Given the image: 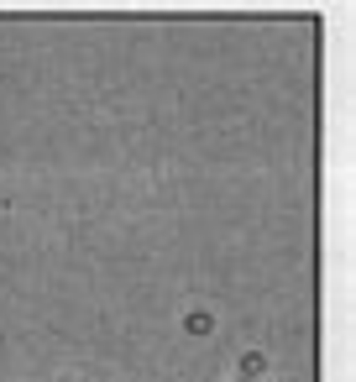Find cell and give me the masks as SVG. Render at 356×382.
<instances>
[{
	"instance_id": "cell-1",
	"label": "cell",
	"mask_w": 356,
	"mask_h": 382,
	"mask_svg": "<svg viewBox=\"0 0 356 382\" xmlns=\"http://www.w3.org/2000/svg\"><path fill=\"white\" fill-rule=\"evenodd\" d=\"M210 325H215L210 314H189V335H210Z\"/></svg>"
}]
</instances>
